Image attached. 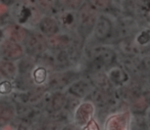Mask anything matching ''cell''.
I'll use <instances>...</instances> for the list:
<instances>
[{"instance_id": "6da1fadb", "label": "cell", "mask_w": 150, "mask_h": 130, "mask_svg": "<svg viewBox=\"0 0 150 130\" xmlns=\"http://www.w3.org/2000/svg\"><path fill=\"white\" fill-rule=\"evenodd\" d=\"M90 69L93 72L104 71L117 61V50L110 45H97L90 50Z\"/></svg>"}, {"instance_id": "7a4b0ae2", "label": "cell", "mask_w": 150, "mask_h": 130, "mask_svg": "<svg viewBox=\"0 0 150 130\" xmlns=\"http://www.w3.org/2000/svg\"><path fill=\"white\" fill-rule=\"evenodd\" d=\"M97 11L91 8L87 3H83L78 9L77 22H78V33L82 39H86L92 34L95 21L97 18Z\"/></svg>"}, {"instance_id": "3957f363", "label": "cell", "mask_w": 150, "mask_h": 130, "mask_svg": "<svg viewBox=\"0 0 150 130\" xmlns=\"http://www.w3.org/2000/svg\"><path fill=\"white\" fill-rule=\"evenodd\" d=\"M113 22L105 14H97L93 28V36L100 43H106L113 37Z\"/></svg>"}, {"instance_id": "277c9868", "label": "cell", "mask_w": 150, "mask_h": 130, "mask_svg": "<svg viewBox=\"0 0 150 130\" xmlns=\"http://www.w3.org/2000/svg\"><path fill=\"white\" fill-rule=\"evenodd\" d=\"M138 25L134 16H126L120 19L113 28V36L117 38V41L133 37L138 32Z\"/></svg>"}, {"instance_id": "5b68a950", "label": "cell", "mask_w": 150, "mask_h": 130, "mask_svg": "<svg viewBox=\"0 0 150 130\" xmlns=\"http://www.w3.org/2000/svg\"><path fill=\"white\" fill-rule=\"evenodd\" d=\"M95 114V104L91 101H84L77 106L75 112V123L80 127H84L92 120Z\"/></svg>"}, {"instance_id": "8992f818", "label": "cell", "mask_w": 150, "mask_h": 130, "mask_svg": "<svg viewBox=\"0 0 150 130\" xmlns=\"http://www.w3.org/2000/svg\"><path fill=\"white\" fill-rule=\"evenodd\" d=\"M104 71L113 86H124L130 81L131 76L125 70V68L120 65L113 64L108 68H106Z\"/></svg>"}, {"instance_id": "52a82bcc", "label": "cell", "mask_w": 150, "mask_h": 130, "mask_svg": "<svg viewBox=\"0 0 150 130\" xmlns=\"http://www.w3.org/2000/svg\"><path fill=\"white\" fill-rule=\"evenodd\" d=\"M26 48L29 53L33 55L41 54L47 48V42L44 36L39 33H31L28 34L25 39Z\"/></svg>"}, {"instance_id": "ba28073f", "label": "cell", "mask_w": 150, "mask_h": 130, "mask_svg": "<svg viewBox=\"0 0 150 130\" xmlns=\"http://www.w3.org/2000/svg\"><path fill=\"white\" fill-rule=\"evenodd\" d=\"M131 115L130 111L117 113V114L110 115L105 122V129H128L131 125Z\"/></svg>"}, {"instance_id": "9c48e42d", "label": "cell", "mask_w": 150, "mask_h": 130, "mask_svg": "<svg viewBox=\"0 0 150 130\" xmlns=\"http://www.w3.org/2000/svg\"><path fill=\"white\" fill-rule=\"evenodd\" d=\"M93 88H94V85L92 84L91 81L80 79V80H76L71 82L69 88V92L77 99H84L90 94Z\"/></svg>"}, {"instance_id": "30bf717a", "label": "cell", "mask_w": 150, "mask_h": 130, "mask_svg": "<svg viewBox=\"0 0 150 130\" xmlns=\"http://www.w3.org/2000/svg\"><path fill=\"white\" fill-rule=\"evenodd\" d=\"M1 53L7 61H16L23 56L24 51L18 42L8 39L2 43Z\"/></svg>"}, {"instance_id": "8fae6325", "label": "cell", "mask_w": 150, "mask_h": 130, "mask_svg": "<svg viewBox=\"0 0 150 130\" xmlns=\"http://www.w3.org/2000/svg\"><path fill=\"white\" fill-rule=\"evenodd\" d=\"M117 49L124 57H132L140 55V52H139L138 48L133 40V37L117 41Z\"/></svg>"}, {"instance_id": "7c38bea8", "label": "cell", "mask_w": 150, "mask_h": 130, "mask_svg": "<svg viewBox=\"0 0 150 130\" xmlns=\"http://www.w3.org/2000/svg\"><path fill=\"white\" fill-rule=\"evenodd\" d=\"M77 74L73 71L62 72L59 74H55L50 80V85L53 88H61L67 84H71V82L76 80Z\"/></svg>"}, {"instance_id": "4fadbf2b", "label": "cell", "mask_w": 150, "mask_h": 130, "mask_svg": "<svg viewBox=\"0 0 150 130\" xmlns=\"http://www.w3.org/2000/svg\"><path fill=\"white\" fill-rule=\"evenodd\" d=\"M71 38L67 35H60V34H54V35L49 36L48 40H46L47 42V47L51 48L53 50H65L67 47L69 46Z\"/></svg>"}, {"instance_id": "5bb4252c", "label": "cell", "mask_w": 150, "mask_h": 130, "mask_svg": "<svg viewBox=\"0 0 150 130\" xmlns=\"http://www.w3.org/2000/svg\"><path fill=\"white\" fill-rule=\"evenodd\" d=\"M39 28L42 33L48 36L54 35V34L58 33V31H59V25H58V23L54 19L48 18V16L42 19L40 21Z\"/></svg>"}, {"instance_id": "9a60e30c", "label": "cell", "mask_w": 150, "mask_h": 130, "mask_svg": "<svg viewBox=\"0 0 150 130\" xmlns=\"http://www.w3.org/2000/svg\"><path fill=\"white\" fill-rule=\"evenodd\" d=\"M6 33H7L8 39L13 40L16 42H24L26 39L28 32L26 29L23 27L18 26V25H11L6 29Z\"/></svg>"}, {"instance_id": "2e32d148", "label": "cell", "mask_w": 150, "mask_h": 130, "mask_svg": "<svg viewBox=\"0 0 150 130\" xmlns=\"http://www.w3.org/2000/svg\"><path fill=\"white\" fill-rule=\"evenodd\" d=\"M14 116L13 108L10 104L0 101V126L8 123Z\"/></svg>"}, {"instance_id": "e0dca14e", "label": "cell", "mask_w": 150, "mask_h": 130, "mask_svg": "<svg viewBox=\"0 0 150 130\" xmlns=\"http://www.w3.org/2000/svg\"><path fill=\"white\" fill-rule=\"evenodd\" d=\"M86 3L95 11H107L112 7V0H86Z\"/></svg>"}, {"instance_id": "ac0fdd59", "label": "cell", "mask_w": 150, "mask_h": 130, "mask_svg": "<svg viewBox=\"0 0 150 130\" xmlns=\"http://www.w3.org/2000/svg\"><path fill=\"white\" fill-rule=\"evenodd\" d=\"M140 0H122V8L128 16H135L140 9Z\"/></svg>"}, {"instance_id": "d6986e66", "label": "cell", "mask_w": 150, "mask_h": 130, "mask_svg": "<svg viewBox=\"0 0 150 130\" xmlns=\"http://www.w3.org/2000/svg\"><path fill=\"white\" fill-rule=\"evenodd\" d=\"M0 72L7 78H14L16 74V67L10 61H3L0 65Z\"/></svg>"}, {"instance_id": "ffe728a7", "label": "cell", "mask_w": 150, "mask_h": 130, "mask_svg": "<svg viewBox=\"0 0 150 130\" xmlns=\"http://www.w3.org/2000/svg\"><path fill=\"white\" fill-rule=\"evenodd\" d=\"M60 7L67 10H78L83 4L84 0H56Z\"/></svg>"}, {"instance_id": "44dd1931", "label": "cell", "mask_w": 150, "mask_h": 130, "mask_svg": "<svg viewBox=\"0 0 150 130\" xmlns=\"http://www.w3.org/2000/svg\"><path fill=\"white\" fill-rule=\"evenodd\" d=\"M67 97L65 95H63L62 93H57L53 96L51 101V108L54 111H58L60 109H62L63 106L67 104Z\"/></svg>"}, {"instance_id": "7402d4cb", "label": "cell", "mask_w": 150, "mask_h": 130, "mask_svg": "<svg viewBox=\"0 0 150 130\" xmlns=\"http://www.w3.org/2000/svg\"><path fill=\"white\" fill-rule=\"evenodd\" d=\"M46 78V70L44 68H38L34 72V80L37 83H42Z\"/></svg>"}, {"instance_id": "603a6c76", "label": "cell", "mask_w": 150, "mask_h": 130, "mask_svg": "<svg viewBox=\"0 0 150 130\" xmlns=\"http://www.w3.org/2000/svg\"><path fill=\"white\" fill-rule=\"evenodd\" d=\"M35 2L43 11H48L52 7V0H35Z\"/></svg>"}, {"instance_id": "cb8c5ba5", "label": "cell", "mask_w": 150, "mask_h": 130, "mask_svg": "<svg viewBox=\"0 0 150 130\" xmlns=\"http://www.w3.org/2000/svg\"><path fill=\"white\" fill-rule=\"evenodd\" d=\"M11 90V87H10V84L8 82H2L0 84V93H8Z\"/></svg>"}, {"instance_id": "d4e9b609", "label": "cell", "mask_w": 150, "mask_h": 130, "mask_svg": "<svg viewBox=\"0 0 150 130\" xmlns=\"http://www.w3.org/2000/svg\"><path fill=\"white\" fill-rule=\"evenodd\" d=\"M142 97L144 99V101H145V103L147 104V106H150V89H149V90L143 91Z\"/></svg>"}, {"instance_id": "484cf974", "label": "cell", "mask_w": 150, "mask_h": 130, "mask_svg": "<svg viewBox=\"0 0 150 130\" xmlns=\"http://www.w3.org/2000/svg\"><path fill=\"white\" fill-rule=\"evenodd\" d=\"M145 118H146V122L148 125V128H150V106L147 108V110L145 111Z\"/></svg>"}]
</instances>
